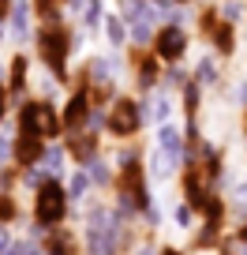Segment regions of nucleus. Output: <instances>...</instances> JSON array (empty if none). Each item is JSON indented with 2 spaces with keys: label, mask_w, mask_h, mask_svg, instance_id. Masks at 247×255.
I'll return each instance as SVG.
<instances>
[{
  "label": "nucleus",
  "mask_w": 247,
  "mask_h": 255,
  "mask_svg": "<svg viewBox=\"0 0 247 255\" xmlns=\"http://www.w3.org/2000/svg\"><path fill=\"white\" fill-rule=\"evenodd\" d=\"M34 41H38V56H41V64H45V72L53 75L56 83H64L68 79V64H72V53H75V34L68 30L60 19H49V23L38 26Z\"/></svg>",
  "instance_id": "f257e3e1"
},
{
  "label": "nucleus",
  "mask_w": 247,
  "mask_h": 255,
  "mask_svg": "<svg viewBox=\"0 0 247 255\" xmlns=\"http://www.w3.org/2000/svg\"><path fill=\"white\" fill-rule=\"evenodd\" d=\"M19 131L41 135L45 143H56V139L68 135L64 117L56 113V105L49 98H23V105H19Z\"/></svg>",
  "instance_id": "f03ea898"
},
{
  "label": "nucleus",
  "mask_w": 247,
  "mask_h": 255,
  "mask_svg": "<svg viewBox=\"0 0 247 255\" xmlns=\"http://www.w3.org/2000/svg\"><path fill=\"white\" fill-rule=\"evenodd\" d=\"M146 105L139 102V98L131 94H116L109 102V120H105V131H109L112 139H135L139 131H143L146 124Z\"/></svg>",
  "instance_id": "7ed1b4c3"
},
{
  "label": "nucleus",
  "mask_w": 247,
  "mask_h": 255,
  "mask_svg": "<svg viewBox=\"0 0 247 255\" xmlns=\"http://www.w3.org/2000/svg\"><path fill=\"white\" fill-rule=\"evenodd\" d=\"M68 188H60V180L56 176H49V180H41L38 188H34V222L41 225V229H60V222L68 218Z\"/></svg>",
  "instance_id": "20e7f679"
},
{
  "label": "nucleus",
  "mask_w": 247,
  "mask_h": 255,
  "mask_svg": "<svg viewBox=\"0 0 247 255\" xmlns=\"http://www.w3.org/2000/svg\"><path fill=\"white\" fill-rule=\"evenodd\" d=\"M150 49H154V56H158L161 64H180L183 56H187V49H191V34H187V26L161 23L158 30H154Z\"/></svg>",
  "instance_id": "39448f33"
},
{
  "label": "nucleus",
  "mask_w": 247,
  "mask_h": 255,
  "mask_svg": "<svg viewBox=\"0 0 247 255\" xmlns=\"http://www.w3.org/2000/svg\"><path fill=\"white\" fill-rule=\"evenodd\" d=\"M90 113H94V94H90V87H75L72 98L64 102V109H60V117H64V128L68 131H79V128H86Z\"/></svg>",
  "instance_id": "423d86ee"
},
{
  "label": "nucleus",
  "mask_w": 247,
  "mask_h": 255,
  "mask_svg": "<svg viewBox=\"0 0 247 255\" xmlns=\"http://www.w3.org/2000/svg\"><path fill=\"white\" fill-rule=\"evenodd\" d=\"M131 75H135V87L139 90H154L161 87V60L154 56V49H131Z\"/></svg>",
  "instance_id": "0eeeda50"
},
{
  "label": "nucleus",
  "mask_w": 247,
  "mask_h": 255,
  "mask_svg": "<svg viewBox=\"0 0 247 255\" xmlns=\"http://www.w3.org/2000/svg\"><path fill=\"white\" fill-rule=\"evenodd\" d=\"M45 139L41 135H30V131H15V139H11V161H15L19 169L26 165H38L41 154H45Z\"/></svg>",
  "instance_id": "6e6552de"
},
{
  "label": "nucleus",
  "mask_w": 247,
  "mask_h": 255,
  "mask_svg": "<svg viewBox=\"0 0 247 255\" xmlns=\"http://www.w3.org/2000/svg\"><path fill=\"white\" fill-rule=\"evenodd\" d=\"M26 87H30V56L15 53L8 64V90L11 98H26Z\"/></svg>",
  "instance_id": "1a4fd4ad"
},
{
  "label": "nucleus",
  "mask_w": 247,
  "mask_h": 255,
  "mask_svg": "<svg viewBox=\"0 0 247 255\" xmlns=\"http://www.w3.org/2000/svg\"><path fill=\"white\" fill-rule=\"evenodd\" d=\"M105 38H109L112 49H128L131 45V30H128V19L120 15V11H105Z\"/></svg>",
  "instance_id": "9d476101"
},
{
  "label": "nucleus",
  "mask_w": 247,
  "mask_h": 255,
  "mask_svg": "<svg viewBox=\"0 0 247 255\" xmlns=\"http://www.w3.org/2000/svg\"><path fill=\"white\" fill-rule=\"evenodd\" d=\"M34 4L30 0H15V8H11L8 23H11V38L15 41H26V34H30V23H34Z\"/></svg>",
  "instance_id": "9b49d317"
},
{
  "label": "nucleus",
  "mask_w": 247,
  "mask_h": 255,
  "mask_svg": "<svg viewBox=\"0 0 247 255\" xmlns=\"http://www.w3.org/2000/svg\"><path fill=\"white\" fill-rule=\"evenodd\" d=\"M206 41L214 45V53H217V56H232V53H236V26L221 19V23L210 30V38H206Z\"/></svg>",
  "instance_id": "f8f14e48"
},
{
  "label": "nucleus",
  "mask_w": 247,
  "mask_h": 255,
  "mask_svg": "<svg viewBox=\"0 0 247 255\" xmlns=\"http://www.w3.org/2000/svg\"><path fill=\"white\" fill-rule=\"evenodd\" d=\"M183 131L180 124H172V120H165L161 124V131H158V146L161 150H168V154H176V158H183Z\"/></svg>",
  "instance_id": "ddd939ff"
},
{
  "label": "nucleus",
  "mask_w": 247,
  "mask_h": 255,
  "mask_svg": "<svg viewBox=\"0 0 247 255\" xmlns=\"http://www.w3.org/2000/svg\"><path fill=\"white\" fill-rule=\"evenodd\" d=\"M191 79L199 83V87H217V83H221V68H217V56H202V60L195 64Z\"/></svg>",
  "instance_id": "4468645a"
},
{
  "label": "nucleus",
  "mask_w": 247,
  "mask_h": 255,
  "mask_svg": "<svg viewBox=\"0 0 247 255\" xmlns=\"http://www.w3.org/2000/svg\"><path fill=\"white\" fill-rule=\"evenodd\" d=\"M64 158H68V146H60V143L53 146V143H49V146H45V154H41V161H38V165L45 169L49 176H53V173L60 176V169H64Z\"/></svg>",
  "instance_id": "2eb2a0df"
},
{
  "label": "nucleus",
  "mask_w": 247,
  "mask_h": 255,
  "mask_svg": "<svg viewBox=\"0 0 247 255\" xmlns=\"http://www.w3.org/2000/svg\"><path fill=\"white\" fill-rule=\"evenodd\" d=\"M79 23L86 26V30H97V26L105 23V4L101 0H86V8L79 11Z\"/></svg>",
  "instance_id": "dca6fc26"
},
{
  "label": "nucleus",
  "mask_w": 247,
  "mask_h": 255,
  "mask_svg": "<svg viewBox=\"0 0 247 255\" xmlns=\"http://www.w3.org/2000/svg\"><path fill=\"white\" fill-rule=\"evenodd\" d=\"M176 161H180L176 154H168V150H161V146H158L154 158H150V176H168L176 169Z\"/></svg>",
  "instance_id": "f3484780"
},
{
  "label": "nucleus",
  "mask_w": 247,
  "mask_h": 255,
  "mask_svg": "<svg viewBox=\"0 0 247 255\" xmlns=\"http://www.w3.org/2000/svg\"><path fill=\"white\" fill-rule=\"evenodd\" d=\"M82 169L90 173V180H94V184H109V180H112V169L105 165V158H101V154L86 158V161H82Z\"/></svg>",
  "instance_id": "a211bd4d"
},
{
  "label": "nucleus",
  "mask_w": 247,
  "mask_h": 255,
  "mask_svg": "<svg viewBox=\"0 0 247 255\" xmlns=\"http://www.w3.org/2000/svg\"><path fill=\"white\" fill-rule=\"evenodd\" d=\"M30 4H34V15H38L41 23H49V19H60L68 0H30Z\"/></svg>",
  "instance_id": "6ab92c4d"
},
{
  "label": "nucleus",
  "mask_w": 247,
  "mask_h": 255,
  "mask_svg": "<svg viewBox=\"0 0 247 255\" xmlns=\"http://www.w3.org/2000/svg\"><path fill=\"white\" fill-rule=\"evenodd\" d=\"M217 11H221V19H225V23H232V26H240V23H244V15H247L244 0H225Z\"/></svg>",
  "instance_id": "aec40b11"
},
{
  "label": "nucleus",
  "mask_w": 247,
  "mask_h": 255,
  "mask_svg": "<svg viewBox=\"0 0 247 255\" xmlns=\"http://www.w3.org/2000/svg\"><path fill=\"white\" fill-rule=\"evenodd\" d=\"M146 117H150V120H158V124L172 120V102H168L165 94H161V98H154V102H150V109H146Z\"/></svg>",
  "instance_id": "412c9836"
},
{
  "label": "nucleus",
  "mask_w": 247,
  "mask_h": 255,
  "mask_svg": "<svg viewBox=\"0 0 247 255\" xmlns=\"http://www.w3.org/2000/svg\"><path fill=\"white\" fill-rule=\"evenodd\" d=\"M72 233H53V240H49V252L53 255H72Z\"/></svg>",
  "instance_id": "4be33fe9"
},
{
  "label": "nucleus",
  "mask_w": 247,
  "mask_h": 255,
  "mask_svg": "<svg viewBox=\"0 0 247 255\" xmlns=\"http://www.w3.org/2000/svg\"><path fill=\"white\" fill-rule=\"evenodd\" d=\"M8 109H11V90H8V83L0 79V124H4V117H8Z\"/></svg>",
  "instance_id": "5701e85b"
},
{
  "label": "nucleus",
  "mask_w": 247,
  "mask_h": 255,
  "mask_svg": "<svg viewBox=\"0 0 247 255\" xmlns=\"http://www.w3.org/2000/svg\"><path fill=\"white\" fill-rule=\"evenodd\" d=\"M0 255H8V229L0 225Z\"/></svg>",
  "instance_id": "b1692460"
},
{
  "label": "nucleus",
  "mask_w": 247,
  "mask_h": 255,
  "mask_svg": "<svg viewBox=\"0 0 247 255\" xmlns=\"http://www.w3.org/2000/svg\"><path fill=\"white\" fill-rule=\"evenodd\" d=\"M139 255H158V252H154V248H143V252H139Z\"/></svg>",
  "instance_id": "393cba45"
},
{
  "label": "nucleus",
  "mask_w": 247,
  "mask_h": 255,
  "mask_svg": "<svg viewBox=\"0 0 247 255\" xmlns=\"http://www.w3.org/2000/svg\"><path fill=\"white\" fill-rule=\"evenodd\" d=\"M0 41H4V23H0Z\"/></svg>",
  "instance_id": "a878e982"
}]
</instances>
